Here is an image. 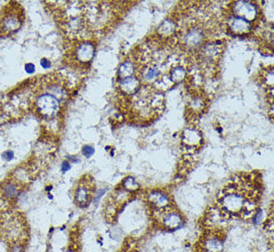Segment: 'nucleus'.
Returning a JSON list of instances; mask_svg holds the SVG:
<instances>
[{
	"instance_id": "1",
	"label": "nucleus",
	"mask_w": 274,
	"mask_h": 252,
	"mask_svg": "<svg viewBox=\"0 0 274 252\" xmlns=\"http://www.w3.org/2000/svg\"><path fill=\"white\" fill-rule=\"evenodd\" d=\"M235 181H230L223 189L219 197V204L226 212L233 215H244L251 213L255 208L257 202V193L255 186L249 181L245 183L244 178Z\"/></svg>"
},
{
	"instance_id": "2",
	"label": "nucleus",
	"mask_w": 274,
	"mask_h": 252,
	"mask_svg": "<svg viewBox=\"0 0 274 252\" xmlns=\"http://www.w3.org/2000/svg\"><path fill=\"white\" fill-rule=\"evenodd\" d=\"M17 4L11 7L0 19V32L3 36H8L20 29L23 22V12L18 11Z\"/></svg>"
},
{
	"instance_id": "3",
	"label": "nucleus",
	"mask_w": 274,
	"mask_h": 252,
	"mask_svg": "<svg viewBox=\"0 0 274 252\" xmlns=\"http://www.w3.org/2000/svg\"><path fill=\"white\" fill-rule=\"evenodd\" d=\"M39 114L43 117H54L59 111V101L55 96L51 94H43L37 99L36 102Z\"/></svg>"
},
{
	"instance_id": "4",
	"label": "nucleus",
	"mask_w": 274,
	"mask_h": 252,
	"mask_svg": "<svg viewBox=\"0 0 274 252\" xmlns=\"http://www.w3.org/2000/svg\"><path fill=\"white\" fill-rule=\"evenodd\" d=\"M93 195V181H89V177L86 179H81L79 185L75 191V202L79 206L85 207L92 200Z\"/></svg>"
},
{
	"instance_id": "5",
	"label": "nucleus",
	"mask_w": 274,
	"mask_h": 252,
	"mask_svg": "<svg viewBox=\"0 0 274 252\" xmlns=\"http://www.w3.org/2000/svg\"><path fill=\"white\" fill-rule=\"evenodd\" d=\"M256 7L250 2L238 1L233 5V16L243 19L247 22H251L256 18Z\"/></svg>"
},
{
	"instance_id": "6",
	"label": "nucleus",
	"mask_w": 274,
	"mask_h": 252,
	"mask_svg": "<svg viewBox=\"0 0 274 252\" xmlns=\"http://www.w3.org/2000/svg\"><path fill=\"white\" fill-rule=\"evenodd\" d=\"M204 40V33L200 28H192L189 29L184 37V43L186 47L194 48L201 44Z\"/></svg>"
},
{
	"instance_id": "7",
	"label": "nucleus",
	"mask_w": 274,
	"mask_h": 252,
	"mask_svg": "<svg viewBox=\"0 0 274 252\" xmlns=\"http://www.w3.org/2000/svg\"><path fill=\"white\" fill-rule=\"evenodd\" d=\"M119 85H120V89L123 93L133 94L136 93L139 87H140V80L135 76H132V77L120 80Z\"/></svg>"
},
{
	"instance_id": "8",
	"label": "nucleus",
	"mask_w": 274,
	"mask_h": 252,
	"mask_svg": "<svg viewBox=\"0 0 274 252\" xmlns=\"http://www.w3.org/2000/svg\"><path fill=\"white\" fill-rule=\"evenodd\" d=\"M229 27L234 34H239V35L247 33L250 30V28H251L249 22L245 21L243 19L234 17V16L229 21Z\"/></svg>"
},
{
	"instance_id": "9",
	"label": "nucleus",
	"mask_w": 274,
	"mask_h": 252,
	"mask_svg": "<svg viewBox=\"0 0 274 252\" xmlns=\"http://www.w3.org/2000/svg\"><path fill=\"white\" fill-rule=\"evenodd\" d=\"M95 54V48L91 44H82L81 46L76 51V56L79 61L81 62H89L91 59L93 58Z\"/></svg>"
},
{
	"instance_id": "10",
	"label": "nucleus",
	"mask_w": 274,
	"mask_h": 252,
	"mask_svg": "<svg viewBox=\"0 0 274 252\" xmlns=\"http://www.w3.org/2000/svg\"><path fill=\"white\" fill-rule=\"evenodd\" d=\"M150 200L152 204L157 207V208H165L169 204V197L168 195L161 193V191H153L150 195Z\"/></svg>"
},
{
	"instance_id": "11",
	"label": "nucleus",
	"mask_w": 274,
	"mask_h": 252,
	"mask_svg": "<svg viewBox=\"0 0 274 252\" xmlns=\"http://www.w3.org/2000/svg\"><path fill=\"white\" fill-rule=\"evenodd\" d=\"M135 73V65L131 61H126L119 68V78L120 80L132 77Z\"/></svg>"
},
{
	"instance_id": "12",
	"label": "nucleus",
	"mask_w": 274,
	"mask_h": 252,
	"mask_svg": "<svg viewBox=\"0 0 274 252\" xmlns=\"http://www.w3.org/2000/svg\"><path fill=\"white\" fill-rule=\"evenodd\" d=\"M165 223L169 228H176L178 225L181 224V218L177 213H169L165 217Z\"/></svg>"
},
{
	"instance_id": "13",
	"label": "nucleus",
	"mask_w": 274,
	"mask_h": 252,
	"mask_svg": "<svg viewBox=\"0 0 274 252\" xmlns=\"http://www.w3.org/2000/svg\"><path fill=\"white\" fill-rule=\"evenodd\" d=\"M3 189H4V193H5L6 197H11V198L15 197L18 194V189L16 187V185H13V183H11V182L7 183Z\"/></svg>"
},
{
	"instance_id": "14",
	"label": "nucleus",
	"mask_w": 274,
	"mask_h": 252,
	"mask_svg": "<svg viewBox=\"0 0 274 252\" xmlns=\"http://www.w3.org/2000/svg\"><path fill=\"white\" fill-rule=\"evenodd\" d=\"M185 72L182 68H177V69H173L172 72V78L174 82H181L182 79L185 78Z\"/></svg>"
},
{
	"instance_id": "15",
	"label": "nucleus",
	"mask_w": 274,
	"mask_h": 252,
	"mask_svg": "<svg viewBox=\"0 0 274 252\" xmlns=\"http://www.w3.org/2000/svg\"><path fill=\"white\" fill-rule=\"evenodd\" d=\"M82 153H83V155H84L86 158H90V157H92V155L95 154V150H94V147H92L86 146V147H83Z\"/></svg>"
},
{
	"instance_id": "16",
	"label": "nucleus",
	"mask_w": 274,
	"mask_h": 252,
	"mask_svg": "<svg viewBox=\"0 0 274 252\" xmlns=\"http://www.w3.org/2000/svg\"><path fill=\"white\" fill-rule=\"evenodd\" d=\"M3 155V158H4L6 161H11V159L13 158V157H14V153L12 151H6L4 154L2 155Z\"/></svg>"
},
{
	"instance_id": "17",
	"label": "nucleus",
	"mask_w": 274,
	"mask_h": 252,
	"mask_svg": "<svg viewBox=\"0 0 274 252\" xmlns=\"http://www.w3.org/2000/svg\"><path fill=\"white\" fill-rule=\"evenodd\" d=\"M71 170V165L70 162H68L67 161H65L64 162L62 163V171L63 173H66V171H68Z\"/></svg>"
},
{
	"instance_id": "18",
	"label": "nucleus",
	"mask_w": 274,
	"mask_h": 252,
	"mask_svg": "<svg viewBox=\"0 0 274 252\" xmlns=\"http://www.w3.org/2000/svg\"><path fill=\"white\" fill-rule=\"evenodd\" d=\"M25 69H26V72H27V73L31 74V73H33V72H34V70H35V66L33 65L32 63L26 64V65H25Z\"/></svg>"
},
{
	"instance_id": "19",
	"label": "nucleus",
	"mask_w": 274,
	"mask_h": 252,
	"mask_svg": "<svg viewBox=\"0 0 274 252\" xmlns=\"http://www.w3.org/2000/svg\"><path fill=\"white\" fill-rule=\"evenodd\" d=\"M41 66H42L43 68H45V69H48V68L51 66V63L48 61V60L42 59V61H41Z\"/></svg>"
},
{
	"instance_id": "20",
	"label": "nucleus",
	"mask_w": 274,
	"mask_h": 252,
	"mask_svg": "<svg viewBox=\"0 0 274 252\" xmlns=\"http://www.w3.org/2000/svg\"><path fill=\"white\" fill-rule=\"evenodd\" d=\"M69 158L71 159V161H72V162H79V159L75 158L74 157H72V158H70V157H69Z\"/></svg>"
},
{
	"instance_id": "21",
	"label": "nucleus",
	"mask_w": 274,
	"mask_h": 252,
	"mask_svg": "<svg viewBox=\"0 0 274 252\" xmlns=\"http://www.w3.org/2000/svg\"><path fill=\"white\" fill-rule=\"evenodd\" d=\"M68 252H71V251H68Z\"/></svg>"
}]
</instances>
